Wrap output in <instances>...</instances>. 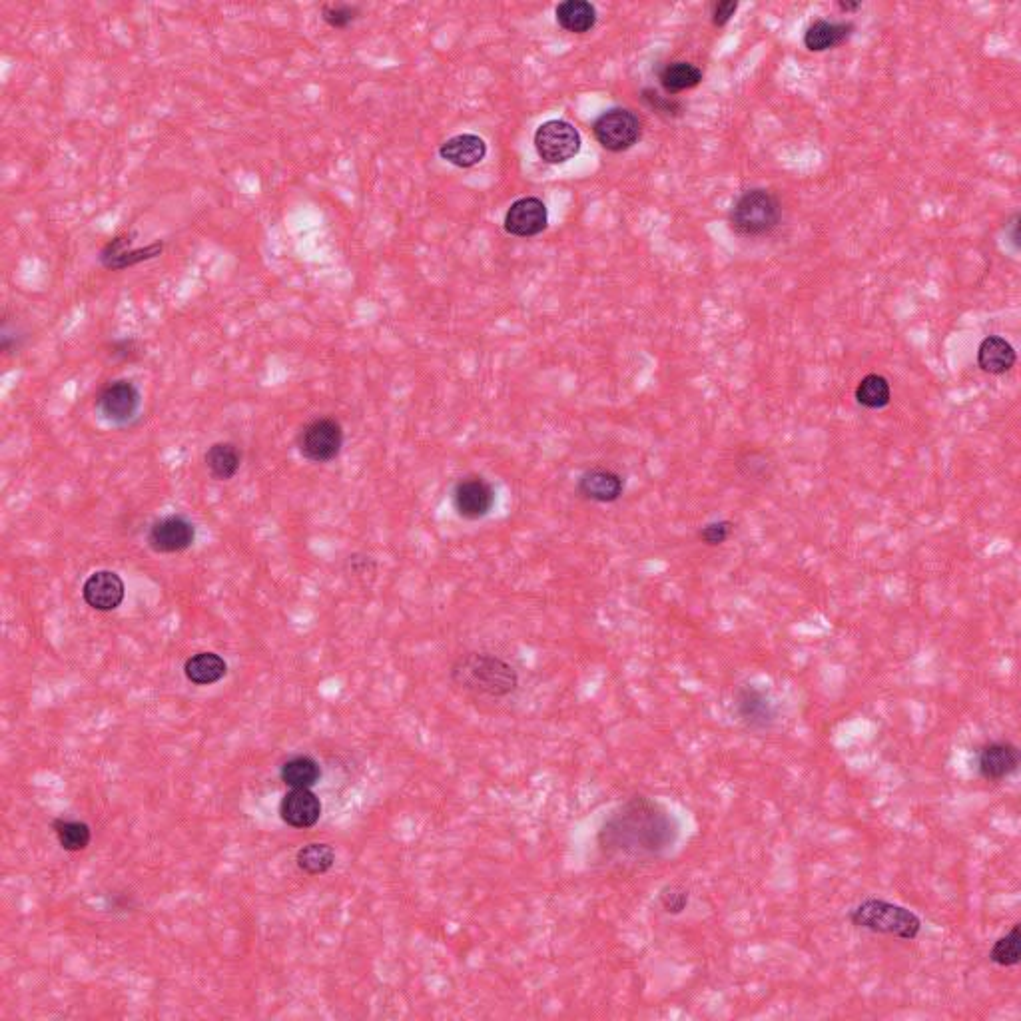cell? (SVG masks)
<instances>
[{
	"label": "cell",
	"instance_id": "obj_1",
	"mask_svg": "<svg viewBox=\"0 0 1021 1021\" xmlns=\"http://www.w3.org/2000/svg\"><path fill=\"white\" fill-rule=\"evenodd\" d=\"M679 838L677 818L657 800L633 796L605 820L597 846L609 858L661 856Z\"/></svg>",
	"mask_w": 1021,
	"mask_h": 1021
},
{
	"label": "cell",
	"instance_id": "obj_2",
	"mask_svg": "<svg viewBox=\"0 0 1021 1021\" xmlns=\"http://www.w3.org/2000/svg\"><path fill=\"white\" fill-rule=\"evenodd\" d=\"M453 686L479 700H501L519 688V675L505 659L493 653H467L451 667Z\"/></svg>",
	"mask_w": 1021,
	"mask_h": 1021
},
{
	"label": "cell",
	"instance_id": "obj_3",
	"mask_svg": "<svg viewBox=\"0 0 1021 1021\" xmlns=\"http://www.w3.org/2000/svg\"><path fill=\"white\" fill-rule=\"evenodd\" d=\"M848 920L854 928L892 936L904 942H914L924 928L922 918L914 910L882 898L862 900L848 912Z\"/></svg>",
	"mask_w": 1021,
	"mask_h": 1021
},
{
	"label": "cell",
	"instance_id": "obj_4",
	"mask_svg": "<svg viewBox=\"0 0 1021 1021\" xmlns=\"http://www.w3.org/2000/svg\"><path fill=\"white\" fill-rule=\"evenodd\" d=\"M780 218L782 206L778 198L764 188H754L734 202L728 222L740 236H764L780 224Z\"/></svg>",
	"mask_w": 1021,
	"mask_h": 1021
},
{
	"label": "cell",
	"instance_id": "obj_5",
	"mask_svg": "<svg viewBox=\"0 0 1021 1021\" xmlns=\"http://www.w3.org/2000/svg\"><path fill=\"white\" fill-rule=\"evenodd\" d=\"M593 132L603 148L611 152H625L641 138V120L633 110L613 108L595 120Z\"/></svg>",
	"mask_w": 1021,
	"mask_h": 1021
},
{
	"label": "cell",
	"instance_id": "obj_6",
	"mask_svg": "<svg viewBox=\"0 0 1021 1021\" xmlns=\"http://www.w3.org/2000/svg\"><path fill=\"white\" fill-rule=\"evenodd\" d=\"M298 447L308 461L330 463L341 453L343 429L332 417L314 419L300 431Z\"/></svg>",
	"mask_w": 1021,
	"mask_h": 1021
},
{
	"label": "cell",
	"instance_id": "obj_7",
	"mask_svg": "<svg viewBox=\"0 0 1021 1021\" xmlns=\"http://www.w3.org/2000/svg\"><path fill=\"white\" fill-rule=\"evenodd\" d=\"M535 148L547 164H563L579 154L581 134L565 120H549L537 128Z\"/></svg>",
	"mask_w": 1021,
	"mask_h": 1021
},
{
	"label": "cell",
	"instance_id": "obj_8",
	"mask_svg": "<svg viewBox=\"0 0 1021 1021\" xmlns=\"http://www.w3.org/2000/svg\"><path fill=\"white\" fill-rule=\"evenodd\" d=\"M142 405V395L138 387L128 379H116L110 381L96 399L98 413L114 423V425H126L138 417Z\"/></svg>",
	"mask_w": 1021,
	"mask_h": 1021
},
{
	"label": "cell",
	"instance_id": "obj_9",
	"mask_svg": "<svg viewBox=\"0 0 1021 1021\" xmlns=\"http://www.w3.org/2000/svg\"><path fill=\"white\" fill-rule=\"evenodd\" d=\"M451 501H453L455 513L461 519L481 521L493 511L497 495H495L493 485L487 479H483L479 475H469L455 483Z\"/></svg>",
	"mask_w": 1021,
	"mask_h": 1021
},
{
	"label": "cell",
	"instance_id": "obj_10",
	"mask_svg": "<svg viewBox=\"0 0 1021 1021\" xmlns=\"http://www.w3.org/2000/svg\"><path fill=\"white\" fill-rule=\"evenodd\" d=\"M734 708L740 718V722L756 732L770 730L778 718L776 706L766 690L746 684L740 686L734 694Z\"/></svg>",
	"mask_w": 1021,
	"mask_h": 1021
},
{
	"label": "cell",
	"instance_id": "obj_11",
	"mask_svg": "<svg viewBox=\"0 0 1021 1021\" xmlns=\"http://www.w3.org/2000/svg\"><path fill=\"white\" fill-rule=\"evenodd\" d=\"M196 539L194 525L182 515H168L156 521L148 531V545L156 553H182L192 547Z\"/></svg>",
	"mask_w": 1021,
	"mask_h": 1021
},
{
	"label": "cell",
	"instance_id": "obj_12",
	"mask_svg": "<svg viewBox=\"0 0 1021 1021\" xmlns=\"http://www.w3.org/2000/svg\"><path fill=\"white\" fill-rule=\"evenodd\" d=\"M1020 768V748L1010 740H994L978 752V772L988 782H1002Z\"/></svg>",
	"mask_w": 1021,
	"mask_h": 1021
},
{
	"label": "cell",
	"instance_id": "obj_13",
	"mask_svg": "<svg viewBox=\"0 0 1021 1021\" xmlns=\"http://www.w3.org/2000/svg\"><path fill=\"white\" fill-rule=\"evenodd\" d=\"M124 595L126 585L114 571H96L86 579L82 587V597L86 605L102 613L118 609L124 601Z\"/></svg>",
	"mask_w": 1021,
	"mask_h": 1021
},
{
	"label": "cell",
	"instance_id": "obj_14",
	"mask_svg": "<svg viewBox=\"0 0 1021 1021\" xmlns=\"http://www.w3.org/2000/svg\"><path fill=\"white\" fill-rule=\"evenodd\" d=\"M280 816L292 828H312L322 818V800L312 788H292L280 804Z\"/></svg>",
	"mask_w": 1021,
	"mask_h": 1021
},
{
	"label": "cell",
	"instance_id": "obj_15",
	"mask_svg": "<svg viewBox=\"0 0 1021 1021\" xmlns=\"http://www.w3.org/2000/svg\"><path fill=\"white\" fill-rule=\"evenodd\" d=\"M547 208L539 198H521L505 214V230L517 238H533L547 228Z\"/></svg>",
	"mask_w": 1021,
	"mask_h": 1021
},
{
	"label": "cell",
	"instance_id": "obj_16",
	"mask_svg": "<svg viewBox=\"0 0 1021 1021\" xmlns=\"http://www.w3.org/2000/svg\"><path fill=\"white\" fill-rule=\"evenodd\" d=\"M577 491L583 499L593 503H615L625 493V481L611 469L595 467L579 477Z\"/></svg>",
	"mask_w": 1021,
	"mask_h": 1021
},
{
	"label": "cell",
	"instance_id": "obj_17",
	"mask_svg": "<svg viewBox=\"0 0 1021 1021\" xmlns=\"http://www.w3.org/2000/svg\"><path fill=\"white\" fill-rule=\"evenodd\" d=\"M439 156L457 168H473L487 156V144L477 134H457L441 144Z\"/></svg>",
	"mask_w": 1021,
	"mask_h": 1021
},
{
	"label": "cell",
	"instance_id": "obj_18",
	"mask_svg": "<svg viewBox=\"0 0 1021 1021\" xmlns=\"http://www.w3.org/2000/svg\"><path fill=\"white\" fill-rule=\"evenodd\" d=\"M130 242L132 240L128 236L114 238L100 252V262L108 270H126L130 266H136L140 262H146V260H152V258L160 256L162 248H164L162 244H152V246L142 248V250H126L130 246Z\"/></svg>",
	"mask_w": 1021,
	"mask_h": 1021
},
{
	"label": "cell",
	"instance_id": "obj_19",
	"mask_svg": "<svg viewBox=\"0 0 1021 1021\" xmlns=\"http://www.w3.org/2000/svg\"><path fill=\"white\" fill-rule=\"evenodd\" d=\"M1016 359L1014 345L1000 336H990L978 347V365L992 375L1008 373L1016 365Z\"/></svg>",
	"mask_w": 1021,
	"mask_h": 1021
},
{
	"label": "cell",
	"instance_id": "obj_20",
	"mask_svg": "<svg viewBox=\"0 0 1021 1021\" xmlns=\"http://www.w3.org/2000/svg\"><path fill=\"white\" fill-rule=\"evenodd\" d=\"M854 24L850 22H828V20H816L808 26L804 34V44L812 52H824L830 48H836L844 44L852 36Z\"/></svg>",
	"mask_w": 1021,
	"mask_h": 1021
},
{
	"label": "cell",
	"instance_id": "obj_21",
	"mask_svg": "<svg viewBox=\"0 0 1021 1021\" xmlns=\"http://www.w3.org/2000/svg\"><path fill=\"white\" fill-rule=\"evenodd\" d=\"M240 465H242V451L230 441L214 443L206 453V467H208L210 475L218 481H230L232 477H236V473L240 471Z\"/></svg>",
	"mask_w": 1021,
	"mask_h": 1021
},
{
	"label": "cell",
	"instance_id": "obj_22",
	"mask_svg": "<svg viewBox=\"0 0 1021 1021\" xmlns=\"http://www.w3.org/2000/svg\"><path fill=\"white\" fill-rule=\"evenodd\" d=\"M228 673L226 661L216 653H198L184 665L186 679L198 686H208L222 681Z\"/></svg>",
	"mask_w": 1021,
	"mask_h": 1021
},
{
	"label": "cell",
	"instance_id": "obj_23",
	"mask_svg": "<svg viewBox=\"0 0 1021 1021\" xmlns=\"http://www.w3.org/2000/svg\"><path fill=\"white\" fill-rule=\"evenodd\" d=\"M557 22L575 34H585L597 24V10L587 0H565L557 6Z\"/></svg>",
	"mask_w": 1021,
	"mask_h": 1021
},
{
	"label": "cell",
	"instance_id": "obj_24",
	"mask_svg": "<svg viewBox=\"0 0 1021 1021\" xmlns=\"http://www.w3.org/2000/svg\"><path fill=\"white\" fill-rule=\"evenodd\" d=\"M282 782L290 788H314L322 778L320 764L306 754H298L284 762Z\"/></svg>",
	"mask_w": 1021,
	"mask_h": 1021
},
{
	"label": "cell",
	"instance_id": "obj_25",
	"mask_svg": "<svg viewBox=\"0 0 1021 1021\" xmlns=\"http://www.w3.org/2000/svg\"><path fill=\"white\" fill-rule=\"evenodd\" d=\"M296 862H298V868L302 872H306L308 876H322L334 868L336 852L330 844L312 842L298 852Z\"/></svg>",
	"mask_w": 1021,
	"mask_h": 1021
},
{
	"label": "cell",
	"instance_id": "obj_26",
	"mask_svg": "<svg viewBox=\"0 0 1021 1021\" xmlns=\"http://www.w3.org/2000/svg\"><path fill=\"white\" fill-rule=\"evenodd\" d=\"M659 80H661V86L669 94H679V92H684V90H690V88L698 86L700 80H702V72L694 64L679 60V62L667 64L661 70Z\"/></svg>",
	"mask_w": 1021,
	"mask_h": 1021
},
{
	"label": "cell",
	"instance_id": "obj_27",
	"mask_svg": "<svg viewBox=\"0 0 1021 1021\" xmlns=\"http://www.w3.org/2000/svg\"><path fill=\"white\" fill-rule=\"evenodd\" d=\"M892 399L890 381L884 375L870 373L856 387V401L866 409H884Z\"/></svg>",
	"mask_w": 1021,
	"mask_h": 1021
},
{
	"label": "cell",
	"instance_id": "obj_28",
	"mask_svg": "<svg viewBox=\"0 0 1021 1021\" xmlns=\"http://www.w3.org/2000/svg\"><path fill=\"white\" fill-rule=\"evenodd\" d=\"M990 962L1000 968H1016L1021 962V924H1014L1012 930L1000 936L992 950Z\"/></svg>",
	"mask_w": 1021,
	"mask_h": 1021
},
{
	"label": "cell",
	"instance_id": "obj_29",
	"mask_svg": "<svg viewBox=\"0 0 1021 1021\" xmlns=\"http://www.w3.org/2000/svg\"><path fill=\"white\" fill-rule=\"evenodd\" d=\"M52 828H54V832H56V838H58L60 846H62L66 852H82V850H86V848H88V844H90L92 832H90V826H88V824H84V822L58 818V820H54Z\"/></svg>",
	"mask_w": 1021,
	"mask_h": 1021
},
{
	"label": "cell",
	"instance_id": "obj_30",
	"mask_svg": "<svg viewBox=\"0 0 1021 1021\" xmlns=\"http://www.w3.org/2000/svg\"><path fill=\"white\" fill-rule=\"evenodd\" d=\"M688 900H690L688 890L682 888V886H677V884L665 886L661 890V894H659V902H661L663 910L667 914H671V916H681L682 912L686 910V906H688Z\"/></svg>",
	"mask_w": 1021,
	"mask_h": 1021
},
{
	"label": "cell",
	"instance_id": "obj_31",
	"mask_svg": "<svg viewBox=\"0 0 1021 1021\" xmlns=\"http://www.w3.org/2000/svg\"><path fill=\"white\" fill-rule=\"evenodd\" d=\"M732 535V523L730 521H712V523H706L700 531H698V539L706 545V547H718L722 543H726Z\"/></svg>",
	"mask_w": 1021,
	"mask_h": 1021
},
{
	"label": "cell",
	"instance_id": "obj_32",
	"mask_svg": "<svg viewBox=\"0 0 1021 1021\" xmlns=\"http://www.w3.org/2000/svg\"><path fill=\"white\" fill-rule=\"evenodd\" d=\"M359 14V8L357 6H349V4H326L324 10H322V16L324 20L332 26V28H345L349 26Z\"/></svg>",
	"mask_w": 1021,
	"mask_h": 1021
},
{
	"label": "cell",
	"instance_id": "obj_33",
	"mask_svg": "<svg viewBox=\"0 0 1021 1021\" xmlns=\"http://www.w3.org/2000/svg\"><path fill=\"white\" fill-rule=\"evenodd\" d=\"M738 4L732 2V0H722V2H716L712 6V24L714 26H724L736 12Z\"/></svg>",
	"mask_w": 1021,
	"mask_h": 1021
},
{
	"label": "cell",
	"instance_id": "obj_34",
	"mask_svg": "<svg viewBox=\"0 0 1021 1021\" xmlns=\"http://www.w3.org/2000/svg\"><path fill=\"white\" fill-rule=\"evenodd\" d=\"M134 349H136V341L134 340L116 341V343H114V351H112V353H114V355H124V357H128V355H132V353H134Z\"/></svg>",
	"mask_w": 1021,
	"mask_h": 1021
},
{
	"label": "cell",
	"instance_id": "obj_35",
	"mask_svg": "<svg viewBox=\"0 0 1021 1021\" xmlns=\"http://www.w3.org/2000/svg\"><path fill=\"white\" fill-rule=\"evenodd\" d=\"M840 10L844 12H852V10H858L860 8V2H838Z\"/></svg>",
	"mask_w": 1021,
	"mask_h": 1021
}]
</instances>
